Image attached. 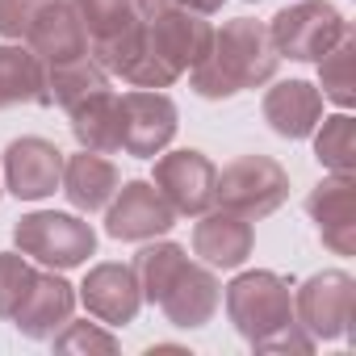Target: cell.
<instances>
[{"label":"cell","mask_w":356,"mask_h":356,"mask_svg":"<svg viewBox=\"0 0 356 356\" xmlns=\"http://www.w3.org/2000/svg\"><path fill=\"white\" fill-rule=\"evenodd\" d=\"M277 63H281V55L273 51L268 26L252 22V17H235L222 30H214V47L189 72V88L206 101H227L235 92L268 84L277 76Z\"/></svg>","instance_id":"obj_1"},{"label":"cell","mask_w":356,"mask_h":356,"mask_svg":"<svg viewBox=\"0 0 356 356\" xmlns=\"http://www.w3.org/2000/svg\"><path fill=\"white\" fill-rule=\"evenodd\" d=\"M227 314L235 331L260 352H310L314 348V339L293 318L289 281L268 268L239 273L227 285Z\"/></svg>","instance_id":"obj_2"},{"label":"cell","mask_w":356,"mask_h":356,"mask_svg":"<svg viewBox=\"0 0 356 356\" xmlns=\"http://www.w3.org/2000/svg\"><path fill=\"white\" fill-rule=\"evenodd\" d=\"M285 197H289V172L273 155H239L214 181V206L248 222L268 218L273 210H281Z\"/></svg>","instance_id":"obj_3"},{"label":"cell","mask_w":356,"mask_h":356,"mask_svg":"<svg viewBox=\"0 0 356 356\" xmlns=\"http://www.w3.org/2000/svg\"><path fill=\"white\" fill-rule=\"evenodd\" d=\"M343 34H348V22L339 17L331 0H298V5H285L268 22L273 51L293 63H318Z\"/></svg>","instance_id":"obj_4"},{"label":"cell","mask_w":356,"mask_h":356,"mask_svg":"<svg viewBox=\"0 0 356 356\" xmlns=\"http://www.w3.org/2000/svg\"><path fill=\"white\" fill-rule=\"evenodd\" d=\"M17 252L47 264V268H76L97 252V231L76 218V214H55V210H38L26 214L13 227Z\"/></svg>","instance_id":"obj_5"},{"label":"cell","mask_w":356,"mask_h":356,"mask_svg":"<svg viewBox=\"0 0 356 356\" xmlns=\"http://www.w3.org/2000/svg\"><path fill=\"white\" fill-rule=\"evenodd\" d=\"M356 314V281L339 268L314 273L302 281V289L293 293V318L302 323V331L310 339H339L348 335Z\"/></svg>","instance_id":"obj_6"},{"label":"cell","mask_w":356,"mask_h":356,"mask_svg":"<svg viewBox=\"0 0 356 356\" xmlns=\"http://www.w3.org/2000/svg\"><path fill=\"white\" fill-rule=\"evenodd\" d=\"M143 30H147L151 55H155L172 76L193 72V67L210 55V47H214V26H210L202 13H193V9H163V13L147 17Z\"/></svg>","instance_id":"obj_7"},{"label":"cell","mask_w":356,"mask_h":356,"mask_svg":"<svg viewBox=\"0 0 356 356\" xmlns=\"http://www.w3.org/2000/svg\"><path fill=\"white\" fill-rule=\"evenodd\" d=\"M214 181H218V168L185 147V151H168L155 159V189L163 193V202L176 210V214H185V218H202L210 206H214Z\"/></svg>","instance_id":"obj_8"},{"label":"cell","mask_w":356,"mask_h":356,"mask_svg":"<svg viewBox=\"0 0 356 356\" xmlns=\"http://www.w3.org/2000/svg\"><path fill=\"white\" fill-rule=\"evenodd\" d=\"M105 231L122 243H147L155 235H168L176 222V210L163 202V193L151 181H130L113 193V202L105 206Z\"/></svg>","instance_id":"obj_9"},{"label":"cell","mask_w":356,"mask_h":356,"mask_svg":"<svg viewBox=\"0 0 356 356\" xmlns=\"http://www.w3.org/2000/svg\"><path fill=\"white\" fill-rule=\"evenodd\" d=\"M63 181V151L51 138L26 134L5 147V185L22 202H42Z\"/></svg>","instance_id":"obj_10"},{"label":"cell","mask_w":356,"mask_h":356,"mask_svg":"<svg viewBox=\"0 0 356 356\" xmlns=\"http://www.w3.org/2000/svg\"><path fill=\"white\" fill-rule=\"evenodd\" d=\"M176 134V105L159 88H138L122 97V151L151 159Z\"/></svg>","instance_id":"obj_11"},{"label":"cell","mask_w":356,"mask_h":356,"mask_svg":"<svg viewBox=\"0 0 356 356\" xmlns=\"http://www.w3.org/2000/svg\"><path fill=\"white\" fill-rule=\"evenodd\" d=\"M306 214L314 218L318 239L335 256L356 252V185H352V176L331 172L327 181H318L306 197Z\"/></svg>","instance_id":"obj_12"},{"label":"cell","mask_w":356,"mask_h":356,"mask_svg":"<svg viewBox=\"0 0 356 356\" xmlns=\"http://www.w3.org/2000/svg\"><path fill=\"white\" fill-rule=\"evenodd\" d=\"M80 298H84L88 314L101 318L105 327L134 323V314L143 306V289H138V277L130 264H97L80 285Z\"/></svg>","instance_id":"obj_13"},{"label":"cell","mask_w":356,"mask_h":356,"mask_svg":"<svg viewBox=\"0 0 356 356\" xmlns=\"http://www.w3.org/2000/svg\"><path fill=\"white\" fill-rule=\"evenodd\" d=\"M30 51L38 55L42 67H55V63H72L80 55H88V34L76 17L72 5L63 0H42L34 22H30V34H26Z\"/></svg>","instance_id":"obj_14"},{"label":"cell","mask_w":356,"mask_h":356,"mask_svg":"<svg viewBox=\"0 0 356 356\" xmlns=\"http://www.w3.org/2000/svg\"><path fill=\"white\" fill-rule=\"evenodd\" d=\"M256 248L252 222L231 214V210H206L202 222L193 227V252L202 256L206 268H239Z\"/></svg>","instance_id":"obj_15"},{"label":"cell","mask_w":356,"mask_h":356,"mask_svg":"<svg viewBox=\"0 0 356 356\" xmlns=\"http://www.w3.org/2000/svg\"><path fill=\"white\" fill-rule=\"evenodd\" d=\"M222 302V285L206 264H185L172 289L159 298V310L168 314L172 327H206Z\"/></svg>","instance_id":"obj_16"},{"label":"cell","mask_w":356,"mask_h":356,"mask_svg":"<svg viewBox=\"0 0 356 356\" xmlns=\"http://www.w3.org/2000/svg\"><path fill=\"white\" fill-rule=\"evenodd\" d=\"M72 306H76L72 285L63 277H55V273H38L30 293H26V302L17 306L13 323H17V331L26 339H51L72 318Z\"/></svg>","instance_id":"obj_17"},{"label":"cell","mask_w":356,"mask_h":356,"mask_svg":"<svg viewBox=\"0 0 356 356\" xmlns=\"http://www.w3.org/2000/svg\"><path fill=\"white\" fill-rule=\"evenodd\" d=\"M318 118H323V92L306 80H281L264 92V122L281 138L314 134Z\"/></svg>","instance_id":"obj_18"},{"label":"cell","mask_w":356,"mask_h":356,"mask_svg":"<svg viewBox=\"0 0 356 356\" xmlns=\"http://www.w3.org/2000/svg\"><path fill=\"white\" fill-rule=\"evenodd\" d=\"M63 193H67V202L76 206V210H84V214H97V210H105L109 202H113V193L122 189V172L105 159V155H97V151H80V155H72V159H63Z\"/></svg>","instance_id":"obj_19"},{"label":"cell","mask_w":356,"mask_h":356,"mask_svg":"<svg viewBox=\"0 0 356 356\" xmlns=\"http://www.w3.org/2000/svg\"><path fill=\"white\" fill-rule=\"evenodd\" d=\"M67 113H72V134H76L80 151H97V155L122 151V97L101 88V92L76 101Z\"/></svg>","instance_id":"obj_20"},{"label":"cell","mask_w":356,"mask_h":356,"mask_svg":"<svg viewBox=\"0 0 356 356\" xmlns=\"http://www.w3.org/2000/svg\"><path fill=\"white\" fill-rule=\"evenodd\" d=\"M47 105V76L30 47H0V109Z\"/></svg>","instance_id":"obj_21"},{"label":"cell","mask_w":356,"mask_h":356,"mask_svg":"<svg viewBox=\"0 0 356 356\" xmlns=\"http://www.w3.org/2000/svg\"><path fill=\"white\" fill-rule=\"evenodd\" d=\"M42 76H47V105H63V109H72L76 101H84V97H92L101 88H109V72L92 55L42 67Z\"/></svg>","instance_id":"obj_22"},{"label":"cell","mask_w":356,"mask_h":356,"mask_svg":"<svg viewBox=\"0 0 356 356\" xmlns=\"http://www.w3.org/2000/svg\"><path fill=\"white\" fill-rule=\"evenodd\" d=\"M189 264L185 248L181 243H151L134 256V277H138V289H143V302L159 306V298L172 289V281L181 277V268Z\"/></svg>","instance_id":"obj_23"},{"label":"cell","mask_w":356,"mask_h":356,"mask_svg":"<svg viewBox=\"0 0 356 356\" xmlns=\"http://www.w3.org/2000/svg\"><path fill=\"white\" fill-rule=\"evenodd\" d=\"M318 88L339 109H352V101H356V38H352V30L318 59Z\"/></svg>","instance_id":"obj_24"},{"label":"cell","mask_w":356,"mask_h":356,"mask_svg":"<svg viewBox=\"0 0 356 356\" xmlns=\"http://www.w3.org/2000/svg\"><path fill=\"white\" fill-rule=\"evenodd\" d=\"M318 122H323V130L314 126V159L331 172L352 176V168H356V122L348 113L318 118Z\"/></svg>","instance_id":"obj_25"},{"label":"cell","mask_w":356,"mask_h":356,"mask_svg":"<svg viewBox=\"0 0 356 356\" xmlns=\"http://www.w3.org/2000/svg\"><path fill=\"white\" fill-rule=\"evenodd\" d=\"M143 55H147V30H143V22H134V26H126V30H118V34L92 42V59H97L105 72L122 76V80H130V72L138 67Z\"/></svg>","instance_id":"obj_26"},{"label":"cell","mask_w":356,"mask_h":356,"mask_svg":"<svg viewBox=\"0 0 356 356\" xmlns=\"http://www.w3.org/2000/svg\"><path fill=\"white\" fill-rule=\"evenodd\" d=\"M72 9H76L84 34L92 42L97 38H109V34H118V30H126V26L138 22L134 0H72Z\"/></svg>","instance_id":"obj_27"},{"label":"cell","mask_w":356,"mask_h":356,"mask_svg":"<svg viewBox=\"0 0 356 356\" xmlns=\"http://www.w3.org/2000/svg\"><path fill=\"white\" fill-rule=\"evenodd\" d=\"M34 268L22 252H0V318H13L34 285Z\"/></svg>","instance_id":"obj_28"},{"label":"cell","mask_w":356,"mask_h":356,"mask_svg":"<svg viewBox=\"0 0 356 356\" xmlns=\"http://www.w3.org/2000/svg\"><path fill=\"white\" fill-rule=\"evenodd\" d=\"M51 339L59 352H118V339L109 331H101L97 323H72L67 318Z\"/></svg>","instance_id":"obj_29"},{"label":"cell","mask_w":356,"mask_h":356,"mask_svg":"<svg viewBox=\"0 0 356 356\" xmlns=\"http://www.w3.org/2000/svg\"><path fill=\"white\" fill-rule=\"evenodd\" d=\"M42 0H0V38L22 42L30 34V22L38 13Z\"/></svg>","instance_id":"obj_30"},{"label":"cell","mask_w":356,"mask_h":356,"mask_svg":"<svg viewBox=\"0 0 356 356\" xmlns=\"http://www.w3.org/2000/svg\"><path fill=\"white\" fill-rule=\"evenodd\" d=\"M222 5H227V0H181V9H193V13H202V17L218 13Z\"/></svg>","instance_id":"obj_31"},{"label":"cell","mask_w":356,"mask_h":356,"mask_svg":"<svg viewBox=\"0 0 356 356\" xmlns=\"http://www.w3.org/2000/svg\"><path fill=\"white\" fill-rule=\"evenodd\" d=\"M163 9H172V0H134V13H143V17H155Z\"/></svg>","instance_id":"obj_32"},{"label":"cell","mask_w":356,"mask_h":356,"mask_svg":"<svg viewBox=\"0 0 356 356\" xmlns=\"http://www.w3.org/2000/svg\"><path fill=\"white\" fill-rule=\"evenodd\" d=\"M252 5H256V0H252Z\"/></svg>","instance_id":"obj_33"}]
</instances>
